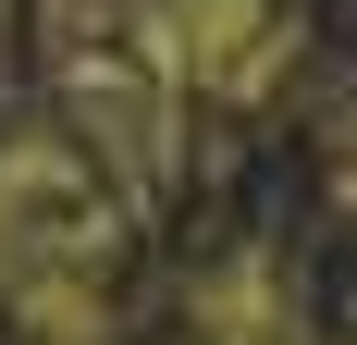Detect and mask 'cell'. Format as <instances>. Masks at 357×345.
Here are the masks:
<instances>
[{
    "label": "cell",
    "instance_id": "3957f363",
    "mask_svg": "<svg viewBox=\"0 0 357 345\" xmlns=\"http://www.w3.org/2000/svg\"><path fill=\"white\" fill-rule=\"evenodd\" d=\"M321 161H333V198L357 210V99H333V111H321Z\"/></svg>",
    "mask_w": 357,
    "mask_h": 345
},
{
    "label": "cell",
    "instance_id": "7a4b0ae2",
    "mask_svg": "<svg viewBox=\"0 0 357 345\" xmlns=\"http://www.w3.org/2000/svg\"><path fill=\"white\" fill-rule=\"evenodd\" d=\"M123 50L148 74H173L197 111H247V99H271L308 62V37H296L284 0H148L123 25Z\"/></svg>",
    "mask_w": 357,
    "mask_h": 345
},
{
    "label": "cell",
    "instance_id": "6da1fadb",
    "mask_svg": "<svg viewBox=\"0 0 357 345\" xmlns=\"http://www.w3.org/2000/svg\"><path fill=\"white\" fill-rule=\"evenodd\" d=\"M185 124H197V99L173 74H148L123 37L111 50H62V136L86 148V172L111 198H160L185 172Z\"/></svg>",
    "mask_w": 357,
    "mask_h": 345
}]
</instances>
